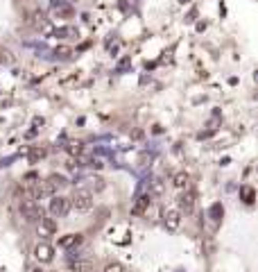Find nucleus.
Here are the masks:
<instances>
[{
    "mask_svg": "<svg viewBox=\"0 0 258 272\" xmlns=\"http://www.w3.org/2000/svg\"><path fill=\"white\" fill-rule=\"evenodd\" d=\"M18 209H20V216L25 218V222H39L41 218L45 216L41 204L36 200H30V197H23V200L18 202Z\"/></svg>",
    "mask_w": 258,
    "mask_h": 272,
    "instance_id": "1",
    "label": "nucleus"
},
{
    "mask_svg": "<svg viewBox=\"0 0 258 272\" xmlns=\"http://www.w3.org/2000/svg\"><path fill=\"white\" fill-rule=\"evenodd\" d=\"M93 202H96L93 200V191H88V188H77L71 195V207H75L77 211H91Z\"/></svg>",
    "mask_w": 258,
    "mask_h": 272,
    "instance_id": "2",
    "label": "nucleus"
},
{
    "mask_svg": "<svg viewBox=\"0 0 258 272\" xmlns=\"http://www.w3.org/2000/svg\"><path fill=\"white\" fill-rule=\"evenodd\" d=\"M71 197H64V195H50V204H48V211L52 213L55 218H64L68 216V211H71Z\"/></svg>",
    "mask_w": 258,
    "mask_h": 272,
    "instance_id": "3",
    "label": "nucleus"
},
{
    "mask_svg": "<svg viewBox=\"0 0 258 272\" xmlns=\"http://www.w3.org/2000/svg\"><path fill=\"white\" fill-rule=\"evenodd\" d=\"M68 186V179L64 175H50L48 179L43 182V191H45V195H57L59 191H64V188Z\"/></svg>",
    "mask_w": 258,
    "mask_h": 272,
    "instance_id": "4",
    "label": "nucleus"
},
{
    "mask_svg": "<svg viewBox=\"0 0 258 272\" xmlns=\"http://www.w3.org/2000/svg\"><path fill=\"white\" fill-rule=\"evenodd\" d=\"M179 213H193L195 211V193L191 188H183V193L177 197Z\"/></svg>",
    "mask_w": 258,
    "mask_h": 272,
    "instance_id": "5",
    "label": "nucleus"
},
{
    "mask_svg": "<svg viewBox=\"0 0 258 272\" xmlns=\"http://www.w3.org/2000/svg\"><path fill=\"white\" fill-rule=\"evenodd\" d=\"M150 204H152V193H140V195H136L134 204H131V213L134 216H145Z\"/></svg>",
    "mask_w": 258,
    "mask_h": 272,
    "instance_id": "6",
    "label": "nucleus"
},
{
    "mask_svg": "<svg viewBox=\"0 0 258 272\" xmlns=\"http://www.w3.org/2000/svg\"><path fill=\"white\" fill-rule=\"evenodd\" d=\"M36 232H39V236L41 238H50V236H55L57 234V220L55 218H41L39 224H36Z\"/></svg>",
    "mask_w": 258,
    "mask_h": 272,
    "instance_id": "7",
    "label": "nucleus"
},
{
    "mask_svg": "<svg viewBox=\"0 0 258 272\" xmlns=\"http://www.w3.org/2000/svg\"><path fill=\"white\" fill-rule=\"evenodd\" d=\"M34 259L39 261V263H50L52 259H55V250H52V245L48 243H39L34 247Z\"/></svg>",
    "mask_w": 258,
    "mask_h": 272,
    "instance_id": "8",
    "label": "nucleus"
},
{
    "mask_svg": "<svg viewBox=\"0 0 258 272\" xmlns=\"http://www.w3.org/2000/svg\"><path fill=\"white\" fill-rule=\"evenodd\" d=\"M82 240H84L82 234H66V236L59 238V247L61 250H75L82 245Z\"/></svg>",
    "mask_w": 258,
    "mask_h": 272,
    "instance_id": "9",
    "label": "nucleus"
},
{
    "mask_svg": "<svg viewBox=\"0 0 258 272\" xmlns=\"http://www.w3.org/2000/svg\"><path fill=\"white\" fill-rule=\"evenodd\" d=\"M163 222H166V227L170 229V232H175V229H179V224H181V213L179 211H166L163 213Z\"/></svg>",
    "mask_w": 258,
    "mask_h": 272,
    "instance_id": "10",
    "label": "nucleus"
},
{
    "mask_svg": "<svg viewBox=\"0 0 258 272\" xmlns=\"http://www.w3.org/2000/svg\"><path fill=\"white\" fill-rule=\"evenodd\" d=\"M71 270H73V272H91V270H93V261H88V259H77V261H73V263H71Z\"/></svg>",
    "mask_w": 258,
    "mask_h": 272,
    "instance_id": "11",
    "label": "nucleus"
},
{
    "mask_svg": "<svg viewBox=\"0 0 258 272\" xmlns=\"http://www.w3.org/2000/svg\"><path fill=\"white\" fill-rule=\"evenodd\" d=\"M55 55L59 57L61 61H71L73 57H75V50H73V48H68V46H59V48L55 50Z\"/></svg>",
    "mask_w": 258,
    "mask_h": 272,
    "instance_id": "12",
    "label": "nucleus"
},
{
    "mask_svg": "<svg viewBox=\"0 0 258 272\" xmlns=\"http://www.w3.org/2000/svg\"><path fill=\"white\" fill-rule=\"evenodd\" d=\"M188 182H191V177H188L186 172H177V175L172 177V184H175L177 188H181V191H183V188H188Z\"/></svg>",
    "mask_w": 258,
    "mask_h": 272,
    "instance_id": "13",
    "label": "nucleus"
},
{
    "mask_svg": "<svg viewBox=\"0 0 258 272\" xmlns=\"http://www.w3.org/2000/svg\"><path fill=\"white\" fill-rule=\"evenodd\" d=\"M88 186H91V188H88V191H93V188H96V191H102V188H104V179H102V177H88Z\"/></svg>",
    "mask_w": 258,
    "mask_h": 272,
    "instance_id": "14",
    "label": "nucleus"
},
{
    "mask_svg": "<svg viewBox=\"0 0 258 272\" xmlns=\"http://www.w3.org/2000/svg\"><path fill=\"white\" fill-rule=\"evenodd\" d=\"M82 150H84V145L80 143V141H71V143H68V152H71L73 156H75V154H82Z\"/></svg>",
    "mask_w": 258,
    "mask_h": 272,
    "instance_id": "15",
    "label": "nucleus"
},
{
    "mask_svg": "<svg viewBox=\"0 0 258 272\" xmlns=\"http://www.w3.org/2000/svg\"><path fill=\"white\" fill-rule=\"evenodd\" d=\"M104 272H127V268H125L123 263H118V261H113V263H109L107 268H104Z\"/></svg>",
    "mask_w": 258,
    "mask_h": 272,
    "instance_id": "16",
    "label": "nucleus"
},
{
    "mask_svg": "<svg viewBox=\"0 0 258 272\" xmlns=\"http://www.w3.org/2000/svg\"><path fill=\"white\" fill-rule=\"evenodd\" d=\"M240 193H242V197H245V202H247V204H251V202H254V195H256V193H254V188L245 186Z\"/></svg>",
    "mask_w": 258,
    "mask_h": 272,
    "instance_id": "17",
    "label": "nucleus"
},
{
    "mask_svg": "<svg viewBox=\"0 0 258 272\" xmlns=\"http://www.w3.org/2000/svg\"><path fill=\"white\" fill-rule=\"evenodd\" d=\"M152 193H154V195H161V193H163V184H161V182H154V184H152Z\"/></svg>",
    "mask_w": 258,
    "mask_h": 272,
    "instance_id": "18",
    "label": "nucleus"
}]
</instances>
